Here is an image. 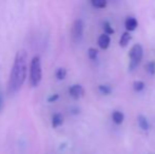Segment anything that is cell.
Listing matches in <instances>:
<instances>
[{
    "label": "cell",
    "mask_w": 155,
    "mask_h": 154,
    "mask_svg": "<svg viewBox=\"0 0 155 154\" xmlns=\"http://www.w3.org/2000/svg\"><path fill=\"white\" fill-rule=\"evenodd\" d=\"M28 74V53L25 50H19L16 53L10 72L8 82V93L15 95L22 87Z\"/></svg>",
    "instance_id": "cell-1"
},
{
    "label": "cell",
    "mask_w": 155,
    "mask_h": 154,
    "mask_svg": "<svg viewBox=\"0 0 155 154\" xmlns=\"http://www.w3.org/2000/svg\"><path fill=\"white\" fill-rule=\"evenodd\" d=\"M42 79V62L39 55H35L29 64V84L32 88L39 86Z\"/></svg>",
    "instance_id": "cell-2"
},
{
    "label": "cell",
    "mask_w": 155,
    "mask_h": 154,
    "mask_svg": "<svg viewBox=\"0 0 155 154\" xmlns=\"http://www.w3.org/2000/svg\"><path fill=\"white\" fill-rule=\"evenodd\" d=\"M143 50L139 43L134 44L131 48L130 52H129V57H130V64H129V69L130 71H133L139 64H140L141 59H143Z\"/></svg>",
    "instance_id": "cell-3"
},
{
    "label": "cell",
    "mask_w": 155,
    "mask_h": 154,
    "mask_svg": "<svg viewBox=\"0 0 155 154\" xmlns=\"http://www.w3.org/2000/svg\"><path fill=\"white\" fill-rule=\"evenodd\" d=\"M84 21L81 19H76L73 23V27H72V37H73V39L79 40L82 37V35H84Z\"/></svg>",
    "instance_id": "cell-4"
},
{
    "label": "cell",
    "mask_w": 155,
    "mask_h": 154,
    "mask_svg": "<svg viewBox=\"0 0 155 154\" xmlns=\"http://www.w3.org/2000/svg\"><path fill=\"white\" fill-rule=\"evenodd\" d=\"M69 94L74 99H78L84 96V89L81 84H73V86H71L69 88Z\"/></svg>",
    "instance_id": "cell-5"
},
{
    "label": "cell",
    "mask_w": 155,
    "mask_h": 154,
    "mask_svg": "<svg viewBox=\"0 0 155 154\" xmlns=\"http://www.w3.org/2000/svg\"><path fill=\"white\" fill-rule=\"evenodd\" d=\"M97 43H98V47L102 50H107L109 48L111 43V38L109 35L107 34H101V35L98 37V40H97Z\"/></svg>",
    "instance_id": "cell-6"
},
{
    "label": "cell",
    "mask_w": 155,
    "mask_h": 154,
    "mask_svg": "<svg viewBox=\"0 0 155 154\" xmlns=\"http://www.w3.org/2000/svg\"><path fill=\"white\" fill-rule=\"evenodd\" d=\"M124 27H126L127 31L131 33V32L135 31L136 28L138 27V21L134 17H128L124 21Z\"/></svg>",
    "instance_id": "cell-7"
},
{
    "label": "cell",
    "mask_w": 155,
    "mask_h": 154,
    "mask_svg": "<svg viewBox=\"0 0 155 154\" xmlns=\"http://www.w3.org/2000/svg\"><path fill=\"white\" fill-rule=\"evenodd\" d=\"M63 118L62 114L61 113H54L52 115V120H51V123H52V127L53 128H58L63 123Z\"/></svg>",
    "instance_id": "cell-8"
},
{
    "label": "cell",
    "mask_w": 155,
    "mask_h": 154,
    "mask_svg": "<svg viewBox=\"0 0 155 154\" xmlns=\"http://www.w3.org/2000/svg\"><path fill=\"white\" fill-rule=\"evenodd\" d=\"M137 123H138V127L140 128L141 130H143V131L149 130L150 125H149V121H148V119L146 116H143V115L137 116Z\"/></svg>",
    "instance_id": "cell-9"
},
{
    "label": "cell",
    "mask_w": 155,
    "mask_h": 154,
    "mask_svg": "<svg viewBox=\"0 0 155 154\" xmlns=\"http://www.w3.org/2000/svg\"><path fill=\"white\" fill-rule=\"evenodd\" d=\"M132 39V35H131L130 32L126 31L124 33H123V35L120 36V39H119V45L121 48H126L127 45L129 44V42Z\"/></svg>",
    "instance_id": "cell-10"
},
{
    "label": "cell",
    "mask_w": 155,
    "mask_h": 154,
    "mask_svg": "<svg viewBox=\"0 0 155 154\" xmlns=\"http://www.w3.org/2000/svg\"><path fill=\"white\" fill-rule=\"evenodd\" d=\"M112 120L114 121V123H116V125H121L124 120V113L120 111H114L112 113Z\"/></svg>",
    "instance_id": "cell-11"
},
{
    "label": "cell",
    "mask_w": 155,
    "mask_h": 154,
    "mask_svg": "<svg viewBox=\"0 0 155 154\" xmlns=\"http://www.w3.org/2000/svg\"><path fill=\"white\" fill-rule=\"evenodd\" d=\"M98 91L102 95H110L112 92V89L109 84H99L98 86Z\"/></svg>",
    "instance_id": "cell-12"
},
{
    "label": "cell",
    "mask_w": 155,
    "mask_h": 154,
    "mask_svg": "<svg viewBox=\"0 0 155 154\" xmlns=\"http://www.w3.org/2000/svg\"><path fill=\"white\" fill-rule=\"evenodd\" d=\"M67 74H68V72L64 68H58L57 70L55 71V77H56V79H58V80H63L67 77Z\"/></svg>",
    "instance_id": "cell-13"
},
{
    "label": "cell",
    "mask_w": 155,
    "mask_h": 154,
    "mask_svg": "<svg viewBox=\"0 0 155 154\" xmlns=\"http://www.w3.org/2000/svg\"><path fill=\"white\" fill-rule=\"evenodd\" d=\"M107 1L106 0H92L91 1V5L95 8H104L107 6Z\"/></svg>",
    "instance_id": "cell-14"
},
{
    "label": "cell",
    "mask_w": 155,
    "mask_h": 154,
    "mask_svg": "<svg viewBox=\"0 0 155 154\" xmlns=\"http://www.w3.org/2000/svg\"><path fill=\"white\" fill-rule=\"evenodd\" d=\"M102 29H104V34H107V35L111 36L114 34V29H113L112 25H111L109 22H107V21H104V22L102 23Z\"/></svg>",
    "instance_id": "cell-15"
},
{
    "label": "cell",
    "mask_w": 155,
    "mask_h": 154,
    "mask_svg": "<svg viewBox=\"0 0 155 154\" xmlns=\"http://www.w3.org/2000/svg\"><path fill=\"white\" fill-rule=\"evenodd\" d=\"M145 87H146L145 82L141 81V80H136L133 84V89H134L135 92H141L145 89Z\"/></svg>",
    "instance_id": "cell-16"
},
{
    "label": "cell",
    "mask_w": 155,
    "mask_h": 154,
    "mask_svg": "<svg viewBox=\"0 0 155 154\" xmlns=\"http://www.w3.org/2000/svg\"><path fill=\"white\" fill-rule=\"evenodd\" d=\"M88 56H89V58H90L91 60L97 59V57H98L97 49H95V48H90V49L88 50Z\"/></svg>",
    "instance_id": "cell-17"
},
{
    "label": "cell",
    "mask_w": 155,
    "mask_h": 154,
    "mask_svg": "<svg viewBox=\"0 0 155 154\" xmlns=\"http://www.w3.org/2000/svg\"><path fill=\"white\" fill-rule=\"evenodd\" d=\"M146 69H147L148 73H149L150 75H155V62L154 61L148 62Z\"/></svg>",
    "instance_id": "cell-18"
},
{
    "label": "cell",
    "mask_w": 155,
    "mask_h": 154,
    "mask_svg": "<svg viewBox=\"0 0 155 154\" xmlns=\"http://www.w3.org/2000/svg\"><path fill=\"white\" fill-rule=\"evenodd\" d=\"M58 98H59V95H58V94H53V95H51L49 98H48V101H49V103H54V101H56Z\"/></svg>",
    "instance_id": "cell-19"
},
{
    "label": "cell",
    "mask_w": 155,
    "mask_h": 154,
    "mask_svg": "<svg viewBox=\"0 0 155 154\" xmlns=\"http://www.w3.org/2000/svg\"><path fill=\"white\" fill-rule=\"evenodd\" d=\"M3 106H4V98H3V94L0 92V113H1L2 109H3Z\"/></svg>",
    "instance_id": "cell-20"
}]
</instances>
